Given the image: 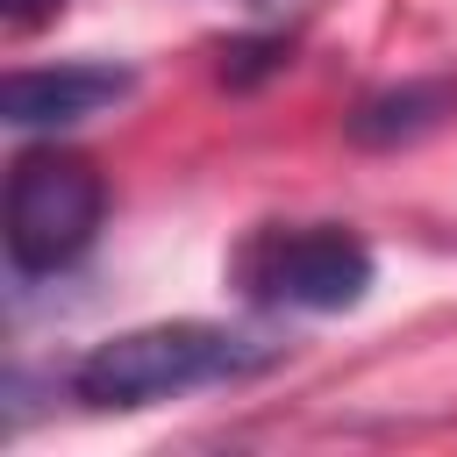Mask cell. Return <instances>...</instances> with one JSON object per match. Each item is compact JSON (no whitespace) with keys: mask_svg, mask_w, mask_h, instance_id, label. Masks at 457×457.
Returning <instances> with one entry per match:
<instances>
[{"mask_svg":"<svg viewBox=\"0 0 457 457\" xmlns=\"http://www.w3.org/2000/svg\"><path fill=\"white\" fill-rule=\"evenodd\" d=\"M50 7H64V0H0V14H7L14 29H29V21H43Z\"/></svg>","mask_w":457,"mask_h":457,"instance_id":"7","label":"cell"},{"mask_svg":"<svg viewBox=\"0 0 457 457\" xmlns=\"http://www.w3.org/2000/svg\"><path fill=\"white\" fill-rule=\"evenodd\" d=\"M278 357H286V343H271V336H243L221 321H157V328H129L114 343L86 350L71 371V400H86L93 414L157 407V400H179L200 386L257 378Z\"/></svg>","mask_w":457,"mask_h":457,"instance_id":"1","label":"cell"},{"mask_svg":"<svg viewBox=\"0 0 457 457\" xmlns=\"http://www.w3.org/2000/svg\"><path fill=\"white\" fill-rule=\"evenodd\" d=\"M107 214V186L71 150H21L7 171V264L14 278L64 271Z\"/></svg>","mask_w":457,"mask_h":457,"instance_id":"3","label":"cell"},{"mask_svg":"<svg viewBox=\"0 0 457 457\" xmlns=\"http://www.w3.org/2000/svg\"><path fill=\"white\" fill-rule=\"evenodd\" d=\"M457 107V86L450 79H407V86H378L350 107V143L357 150H400V143H421L428 129H443Z\"/></svg>","mask_w":457,"mask_h":457,"instance_id":"5","label":"cell"},{"mask_svg":"<svg viewBox=\"0 0 457 457\" xmlns=\"http://www.w3.org/2000/svg\"><path fill=\"white\" fill-rule=\"evenodd\" d=\"M378 278V257L357 228L314 221V228H257L236 250V286L257 307L293 314H350Z\"/></svg>","mask_w":457,"mask_h":457,"instance_id":"2","label":"cell"},{"mask_svg":"<svg viewBox=\"0 0 457 457\" xmlns=\"http://www.w3.org/2000/svg\"><path fill=\"white\" fill-rule=\"evenodd\" d=\"M250 7H271V0H250Z\"/></svg>","mask_w":457,"mask_h":457,"instance_id":"8","label":"cell"},{"mask_svg":"<svg viewBox=\"0 0 457 457\" xmlns=\"http://www.w3.org/2000/svg\"><path fill=\"white\" fill-rule=\"evenodd\" d=\"M129 86H136L129 64H29V71H7L0 121L7 129H71V121L114 107Z\"/></svg>","mask_w":457,"mask_h":457,"instance_id":"4","label":"cell"},{"mask_svg":"<svg viewBox=\"0 0 457 457\" xmlns=\"http://www.w3.org/2000/svg\"><path fill=\"white\" fill-rule=\"evenodd\" d=\"M286 64H293V36H243V43L221 50V79L228 86H257V79H271Z\"/></svg>","mask_w":457,"mask_h":457,"instance_id":"6","label":"cell"}]
</instances>
